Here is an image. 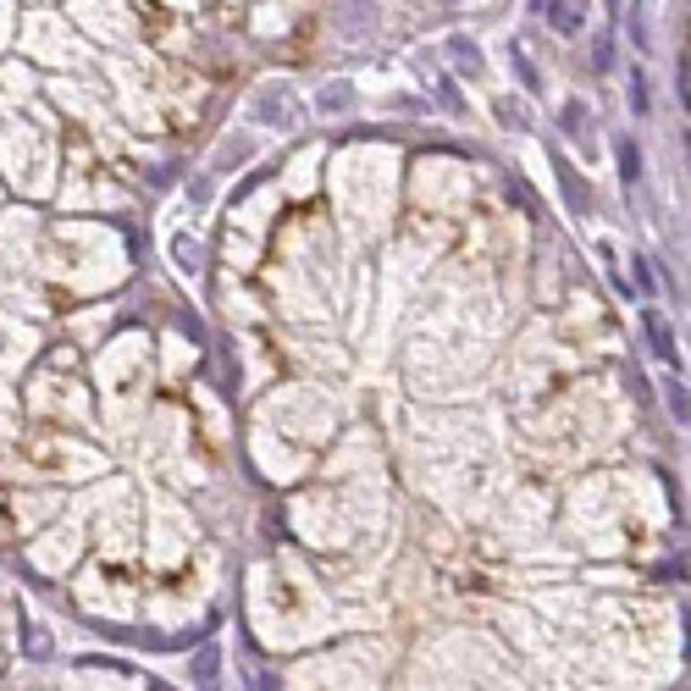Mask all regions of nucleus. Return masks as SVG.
Here are the masks:
<instances>
[]
</instances>
